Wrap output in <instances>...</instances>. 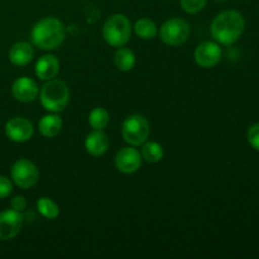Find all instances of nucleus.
<instances>
[{"label": "nucleus", "instance_id": "obj_6", "mask_svg": "<svg viewBox=\"0 0 259 259\" xmlns=\"http://www.w3.org/2000/svg\"><path fill=\"white\" fill-rule=\"evenodd\" d=\"M190 25L181 18H171L162 24L159 38L162 42L171 47H177L187 42L190 37Z\"/></svg>", "mask_w": 259, "mask_h": 259}, {"label": "nucleus", "instance_id": "obj_26", "mask_svg": "<svg viewBox=\"0 0 259 259\" xmlns=\"http://www.w3.org/2000/svg\"><path fill=\"white\" fill-rule=\"evenodd\" d=\"M217 2H225V0H217Z\"/></svg>", "mask_w": 259, "mask_h": 259}, {"label": "nucleus", "instance_id": "obj_19", "mask_svg": "<svg viewBox=\"0 0 259 259\" xmlns=\"http://www.w3.org/2000/svg\"><path fill=\"white\" fill-rule=\"evenodd\" d=\"M142 158L144 161L149 162V163H157V162L161 161L163 158V148L159 143L157 142H144L142 144Z\"/></svg>", "mask_w": 259, "mask_h": 259}, {"label": "nucleus", "instance_id": "obj_16", "mask_svg": "<svg viewBox=\"0 0 259 259\" xmlns=\"http://www.w3.org/2000/svg\"><path fill=\"white\" fill-rule=\"evenodd\" d=\"M38 129H39V133L43 137L53 138L62 129V119L58 115H56V113L47 114V115L40 118L39 123H38Z\"/></svg>", "mask_w": 259, "mask_h": 259}, {"label": "nucleus", "instance_id": "obj_15", "mask_svg": "<svg viewBox=\"0 0 259 259\" xmlns=\"http://www.w3.org/2000/svg\"><path fill=\"white\" fill-rule=\"evenodd\" d=\"M33 56H34V50L32 45L27 42L15 43L9 50V61L18 67L27 66L33 60Z\"/></svg>", "mask_w": 259, "mask_h": 259}, {"label": "nucleus", "instance_id": "obj_4", "mask_svg": "<svg viewBox=\"0 0 259 259\" xmlns=\"http://www.w3.org/2000/svg\"><path fill=\"white\" fill-rule=\"evenodd\" d=\"M131 20L124 14H113L106 19L103 27V37L111 47H123L131 39Z\"/></svg>", "mask_w": 259, "mask_h": 259}, {"label": "nucleus", "instance_id": "obj_18", "mask_svg": "<svg viewBox=\"0 0 259 259\" xmlns=\"http://www.w3.org/2000/svg\"><path fill=\"white\" fill-rule=\"evenodd\" d=\"M134 32L142 39H153L158 34V28H157L156 23L147 18H142V19L137 20L134 24Z\"/></svg>", "mask_w": 259, "mask_h": 259}, {"label": "nucleus", "instance_id": "obj_5", "mask_svg": "<svg viewBox=\"0 0 259 259\" xmlns=\"http://www.w3.org/2000/svg\"><path fill=\"white\" fill-rule=\"evenodd\" d=\"M149 133L151 128L148 120L139 114L129 115L121 125V136L129 146H142L148 139Z\"/></svg>", "mask_w": 259, "mask_h": 259}, {"label": "nucleus", "instance_id": "obj_14", "mask_svg": "<svg viewBox=\"0 0 259 259\" xmlns=\"http://www.w3.org/2000/svg\"><path fill=\"white\" fill-rule=\"evenodd\" d=\"M109 148V138L103 131H94L85 139V149L94 157H100Z\"/></svg>", "mask_w": 259, "mask_h": 259}, {"label": "nucleus", "instance_id": "obj_3", "mask_svg": "<svg viewBox=\"0 0 259 259\" xmlns=\"http://www.w3.org/2000/svg\"><path fill=\"white\" fill-rule=\"evenodd\" d=\"M39 100L43 108L50 113H61L70 101L68 86L61 80H48L40 89Z\"/></svg>", "mask_w": 259, "mask_h": 259}, {"label": "nucleus", "instance_id": "obj_20", "mask_svg": "<svg viewBox=\"0 0 259 259\" xmlns=\"http://www.w3.org/2000/svg\"><path fill=\"white\" fill-rule=\"evenodd\" d=\"M110 121V115L104 108H95L89 114V124L94 131H104Z\"/></svg>", "mask_w": 259, "mask_h": 259}, {"label": "nucleus", "instance_id": "obj_22", "mask_svg": "<svg viewBox=\"0 0 259 259\" xmlns=\"http://www.w3.org/2000/svg\"><path fill=\"white\" fill-rule=\"evenodd\" d=\"M207 0H180V5L187 14H197L206 7Z\"/></svg>", "mask_w": 259, "mask_h": 259}, {"label": "nucleus", "instance_id": "obj_25", "mask_svg": "<svg viewBox=\"0 0 259 259\" xmlns=\"http://www.w3.org/2000/svg\"><path fill=\"white\" fill-rule=\"evenodd\" d=\"M10 207L13 210H15V211L23 212L25 210V207H27V200L23 196L13 197L12 201H10Z\"/></svg>", "mask_w": 259, "mask_h": 259}, {"label": "nucleus", "instance_id": "obj_2", "mask_svg": "<svg viewBox=\"0 0 259 259\" xmlns=\"http://www.w3.org/2000/svg\"><path fill=\"white\" fill-rule=\"evenodd\" d=\"M65 35L66 29L63 23L53 17L40 19L30 33L33 45L45 51H52L60 47L65 40Z\"/></svg>", "mask_w": 259, "mask_h": 259}, {"label": "nucleus", "instance_id": "obj_13", "mask_svg": "<svg viewBox=\"0 0 259 259\" xmlns=\"http://www.w3.org/2000/svg\"><path fill=\"white\" fill-rule=\"evenodd\" d=\"M34 72L43 81L52 80L60 73V61L53 55H45L35 63Z\"/></svg>", "mask_w": 259, "mask_h": 259}, {"label": "nucleus", "instance_id": "obj_11", "mask_svg": "<svg viewBox=\"0 0 259 259\" xmlns=\"http://www.w3.org/2000/svg\"><path fill=\"white\" fill-rule=\"evenodd\" d=\"M222 48L215 42H204L195 50V61L202 68H212L222 60Z\"/></svg>", "mask_w": 259, "mask_h": 259}, {"label": "nucleus", "instance_id": "obj_10", "mask_svg": "<svg viewBox=\"0 0 259 259\" xmlns=\"http://www.w3.org/2000/svg\"><path fill=\"white\" fill-rule=\"evenodd\" d=\"M142 154L138 149L132 147H124L116 153L115 167L124 175H131L138 171L142 166Z\"/></svg>", "mask_w": 259, "mask_h": 259}, {"label": "nucleus", "instance_id": "obj_21", "mask_svg": "<svg viewBox=\"0 0 259 259\" xmlns=\"http://www.w3.org/2000/svg\"><path fill=\"white\" fill-rule=\"evenodd\" d=\"M38 212L48 220H53L60 215V207L50 197H40L37 201Z\"/></svg>", "mask_w": 259, "mask_h": 259}, {"label": "nucleus", "instance_id": "obj_24", "mask_svg": "<svg viewBox=\"0 0 259 259\" xmlns=\"http://www.w3.org/2000/svg\"><path fill=\"white\" fill-rule=\"evenodd\" d=\"M13 192V182L8 177L0 176V200L7 199Z\"/></svg>", "mask_w": 259, "mask_h": 259}, {"label": "nucleus", "instance_id": "obj_17", "mask_svg": "<svg viewBox=\"0 0 259 259\" xmlns=\"http://www.w3.org/2000/svg\"><path fill=\"white\" fill-rule=\"evenodd\" d=\"M114 62L119 70L126 72V71L133 70V67L136 66V55L129 48H125L123 46L116 50L115 55H114Z\"/></svg>", "mask_w": 259, "mask_h": 259}, {"label": "nucleus", "instance_id": "obj_8", "mask_svg": "<svg viewBox=\"0 0 259 259\" xmlns=\"http://www.w3.org/2000/svg\"><path fill=\"white\" fill-rule=\"evenodd\" d=\"M5 134L8 138L15 143L28 142L34 134L33 124L23 116H15L9 119L5 124Z\"/></svg>", "mask_w": 259, "mask_h": 259}, {"label": "nucleus", "instance_id": "obj_7", "mask_svg": "<svg viewBox=\"0 0 259 259\" xmlns=\"http://www.w3.org/2000/svg\"><path fill=\"white\" fill-rule=\"evenodd\" d=\"M10 175H12V181L23 190L34 187L39 180V171L37 166L32 161L25 158H20L14 162L10 169Z\"/></svg>", "mask_w": 259, "mask_h": 259}, {"label": "nucleus", "instance_id": "obj_23", "mask_svg": "<svg viewBox=\"0 0 259 259\" xmlns=\"http://www.w3.org/2000/svg\"><path fill=\"white\" fill-rule=\"evenodd\" d=\"M247 139L250 146L259 152V123L253 124L247 133Z\"/></svg>", "mask_w": 259, "mask_h": 259}, {"label": "nucleus", "instance_id": "obj_9", "mask_svg": "<svg viewBox=\"0 0 259 259\" xmlns=\"http://www.w3.org/2000/svg\"><path fill=\"white\" fill-rule=\"evenodd\" d=\"M23 227V215L15 210L0 212V240H12L20 233Z\"/></svg>", "mask_w": 259, "mask_h": 259}, {"label": "nucleus", "instance_id": "obj_1", "mask_svg": "<svg viewBox=\"0 0 259 259\" xmlns=\"http://www.w3.org/2000/svg\"><path fill=\"white\" fill-rule=\"evenodd\" d=\"M245 28L244 17L237 10H225L212 20L210 32L218 43L230 46L242 37Z\"/></svg>", "mask_w": 259, "mask_h": 259}, {"label": "nucleus", "instance_id": "obj_12", "mask_svg": "<svg viewBox=\"0 0 259 259\" xmlns=\"http://www.w3.org/2000/svg\"><path fill=\"white\" fill-rule=\"evenodd\" d=\"M38 86L33 78L27 77V76H22V77L17 78L12 85V94L15 98V100L20 101V103H32L37 99Z\"/></svg>", "mask_w": 259, "mask_h": 259}]
</instances>
